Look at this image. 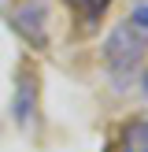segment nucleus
<instances>
[{
    "label": "nucleus",
    "instance_id": "6",
    "mask_svg": "<svg viewBox=\"0 0 148 152\" xmlns=\"http://www.w3.org/2000/svg\"><path fill=\"white\" fill-rule=\"evenodd\" d=\"M130 26L141 30V34H148V4H137V7L130 11Z\"/></svg>",
    "mask_w": 148,
    "mask_h": 152
},
{
    "label": "nucleus",
    "instance_id": "2",
    "mask_svg": "<svg viewBox=\"0 0 148 152\" xmlns=\"http://www.w3.org/2000/svg\"><path fill=\"white\" fill-rule=\"evenodd\" d=\"M7 22L30 48H37V52L48 48V26H44L48 22V7H44V0H19L11 7V15H7Z\"/></svg>",
    "mask_w": 148,
    "mask_h": 152
},
{
    "label": "nucleus",
    "instance_id": "8",
    "mask_svg": "<svg viewBox=\"0 0 148 152\" xmlns=\"http://www.w3.org/2000/svg\"><path fill=\"white\" fill-rule=\"evenodd\" d=\"M111 152H122V148H111Z\"/></svg>",
    "mask_w": 148,
    "mask_h": 152
},
{
    "label": "nucleus",
    "instance_id": "5",
    "mask_svg": "<svg viewBox=\"0 0 148 152\" xmlns=\"http://www.w3.org/2000/svg\"><path fill=\"white\" fill-rule=\"evenodd\" d=\"M67 7H70L78 19H85V22H96V19H104L107 15V7H111V0H63Z\"/></svg>",
    "mask_w": 148,
    "mask_h": 152
},
{
    "label": "nucleus",
    "instance_id": "9",
    "mask_svg": "<svg viewBox=\"0 0 148 152\" xmlns=\"http://www.w3.org/2000/svg\"><path fill=\"white\" fill-rule=\"evenodd\" d=\"M141 4H148V0H141Z\"/></svg>",
    "mask_w": 148,
    "mask_h": 152
},
{
    "label": "nucleus",
    "instance_id": "7",
    "mask_svg": "<svg viewBox=\"0 0 148 152\" xmlns=\"http://www.w3.org/2000/svg\"><path fill=\"white\" fill-rule=\"evenodd\" d=\"M141 89H144V96H148V74H144V82H141Z\"/></svg>",
    "mask_w": 148,
    "mask_h": 152
},
{
    "label": "nucleus",
    "instance_id": "4",
    "mask_svg": "<svg viewBox=\"0 0 148 152\" xmlns=\"http://www.w3.org/2000/svg\"><path fill=\"white\" fill-rule=\"evenodd\" d=\"M118 148L122 152H148V119H130L122 126Z\"/></svg>",
    "mask_w": 148,
    "mask_h": 152
},
{
    "label": "nucleus",
    "instance_id": "3",
    "mask_svg": "<svg viewBox=\"0 0 148 152\" xmlns=\"http://www.w3.org/2000/svg\"><path fill=\"white\" fill-rule=\"evenodd\" d=\"M33 111H37V74L30 67H22L19 78H15V100H11V119L15 126L26 130L33 123Z\"/></svg>",
    "mask_w": 148,
    "mask_h": 152
},
{
    "label": "nucleus",
    "instance_id": "1",
    "mask_svg": "<svg viewBox=\"0 0 148 152\" xmlns=\"http://www.w3.org/2000/svg\"><path fill=\"white\" fill-rule=\"evenodd\" d=\"M144 48H148L144 34L133 30L130 22H122V26H115L107 34V41H104V67L115 78V86H122L126 78H133V71L144 59Z\"/></svg>",
    "mask_w": 148,
    "mask_h": 152
}]
</instances>
